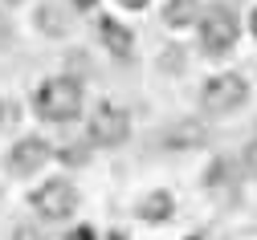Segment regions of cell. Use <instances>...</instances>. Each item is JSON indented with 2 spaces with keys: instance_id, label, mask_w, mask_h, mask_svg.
<instances>
[{
  "instance_id": "1",
  "label": "cell",
  "mask_w": 257,
  "mask_h": 240,
  "mask_svg": "<svg viewBox=\"0 0 257 240\" xmlns=\"http://www.w3.org/2000/svg\"><path fill=\"white\" fill-rule=\"evenodd\" d=\"M33 106L45 122H70L82 114V86L74 78H49L37 98H33Z\"/></svg>"
},
{
  "instance_id": "2",
  "label": "cell",
  "mask_w": 257,
  "mask_h": 240,
  "mask_svg": "<svg viewBox=\"0 0 257 240\" xmlns=\"http://www.w3.org/2000/svg\"><path fill=\"white\" fill-rule=\"evenodd\" d=\"M245 98H249L245 78H237V74H216V78H208V82H204L200 106H204L208 114H233V110H241V106H245Z\"/></svg>"
},
{
  "instance_id": "3",
  "label": "cell",
  "mask_w": 257,
  "mask_h": 240,
  "mask_svg": "<svg viewBox=\"0 0 257 240\" xmlns=\"http://www.w3.org/2000/svg\"><path fill=\"white\" fill-rule=\"evenodd\" d=\"M126 134H131V118H126V110H118L114 102H102V106L90 114V143L94 147H118Z\"/></svg>"
},
{
  "instance_id": "4",
  "label": "cell",
  "mask_w": 257,
  "mask_h": 240,
  "mask_svg": "<svg viewBox=\"0 0 257 240\" xmlns=\"http://www.w3.org/2000/svg\"><path fill=\"white\" fill-rule=\"evenodd\" d=\"M33 208L45 216V220H66L74 208H78V187L70 179H49L33 191Z\"/></svg>"
},
{
  "instance_id": "5",
  "label": "cell",
  "mask_w": 257,
  "mask_h": 240,
  "mask_svg": "<svg viewBox=\"0 0 257 240\" xmlns=\"http://www.w3.org/2000/svg\"><path fill=\"white\" fill-rule=\"evenodd\" d=\"M237 17L233 13H224V9H212L204 21H200V45L208 57H220V53H229L237 45Z\"/></svg>"
},
{
  "instance_id": "6",
  "label": "cell",
  "mask_w": 257,
  "mask_h": 240,
  "mask_svg": "<svg viewBox=\"0 0 257 240\" xmlns=\"http://www.w3.org/2000/svg\"><path fill=\"white\" fill-rule=\"evenodd\" d=\"M45 159H49V143H41V139H21V143L13 147V155H9V167L17 171V175H33Z\"/></svg>"
},
{
  "instance_id": "7",
  "label": "cell",
  "mask_w": 257,
  "mask_h": 240,
  "mask_svg": "<svg viewBox=\"0 0 257 240\" xmlns=\"http://www.w3.org/2000/svg\"><path fill=\"white\" fill-rule=\"evenodd\" d=\"M98 33H102V41H106V49H110L114 57H126V53H131V33H126L118 21L102 17V21H98Z\"/></svg>"
},
{
  "instance_id": "8",
  "label": "cell",
  "mask_w": 257,
  "mask_h": 240,
  "mask_svg": "<svg viewBox=\"0 0 257 240\" xmlns=\"http://www.w3.org/2000/svg\"><path fill=\"white\" fill-rule=\"evenodd\" d=\"M139 216H143V220H151V224L168 220V216H172V195H168V191H151V195L139 203Z\"/></svg>"
},
{
  "instance_id": "9",
  "label": "cell",
  "mask_w": 257,
  "mask_h": 240,
  "mask_svg": "<svg viewBox=\"0 0 257 240\" xmlns=\"http://www.w3.org/2000/svg\"><path fill=\"white\" fill-rule=\"evenodd\" d=\"M164 17H168V25H188L192 17H196V0H172Z\"/></svg>"
},
{
  "instance_id": "10",
  "label": "cell",
  "mask_w": 257,
  "mask_h": 240,
  "mask_svg": "<svg viewBox=\"0 0 257 240\" xmlns=\"http://www.w3.org/2000/svg\"><path fill=\"white\" fill-rule=\"evenodd\" d=\"M70 240H94V232L90 228H78V232H70Z\"/></svg>"
},
{
  "instance_id": "11",
  "label": "cell",
  "mask_w": 257,
  "mask_h": 240,
  "mask_svg": "<svg viewBox=\"0 0 257 240\" xmlns=\"http://www.w3.org/2000/svg\"><path fill=\"white\" fill-rule=\"evenodd\" d=\"M122 9H147V0H118Z\"/></svg>"
},
{
  "instance_id": "12",
  "label": "cell",
  "mask_w": 257,
  "mask_h": 240,
  "mask_svg": "<svg viewBox=\"0 0 257 240\" xmlns=\"http://www.w3.org/2000/svg\"><path fill=\"white\" fill-rule=\"evenodd\" d=\"M249 29H253V37H257V9H253V17H249Z\"/></svg>"
},
{
  "instance_id": "13",
  "label": "cell",
  "mask_w": 257,
  "mask_h": 240,
  "mask_svg": "<svg viewBox=\"0 0 257 240\" xmlns=\"http://www.w3.org/2000/svg\"><path fill=\"white\" fill-rule=\"evenodd\" d=\"M74 5H78V9H90V5H94V0H74Z\"/></svg>"
},
{
  "instance_id": "14",
  "label": "cell",
  "mask_w": 257,
  "mask_h": 240,
  "mask_svg": "<svg viewBox=\"0 0 257 240\" xmlns=\"http://www.w3.org/2000/svg\"><path fill=\"white\" fill-rule=\"evenodd\" d=\"M21 240H37V236H29V232H25V236H21Z\"/></svg>"
},
{
  "instance_id": "15",
  "label": "cell",
  "mask_w": 257,
  "mask_h": 240,
  "mask_svg": "<svg viewBox=\"0 0 257 240\" xmlns=\"http://www.w3.org/2000/svg\"><path fill=\"white\" fill-rule=\"evenodd\" d=\"M114 240H122V236H114Z\"/></svg>"
},
{
  "instance_id": "16",
  "label": "cell",
  "mask_w": 257,
  "mask_h": 240,
  "mask_svg": "<svg viewBox=\"0 0 257 240\" xmlns=\"http://www.w3.org/2000/svg\"><path fill=\"white\" fill-rule=\"evenodd\" d=\"M192 240H196V236H192Z\"/></svg>"
}]
</instances>
